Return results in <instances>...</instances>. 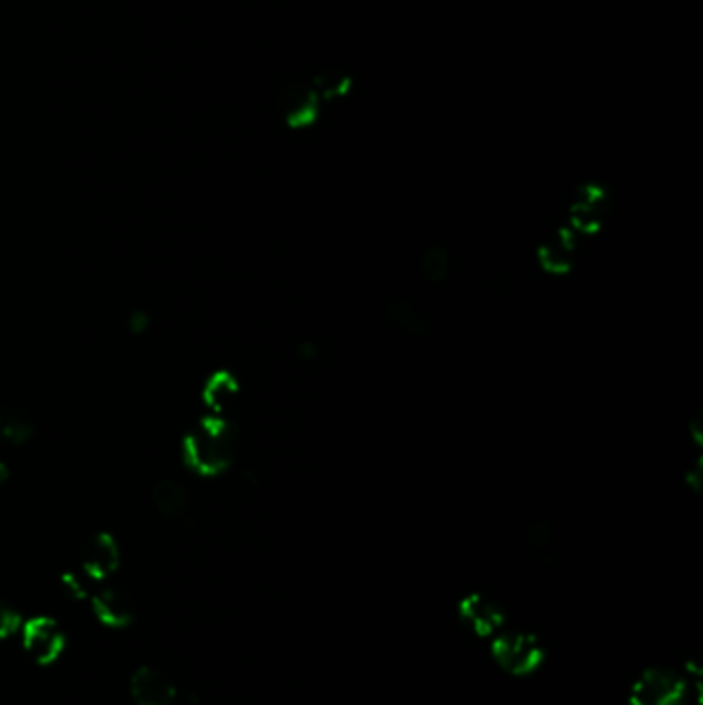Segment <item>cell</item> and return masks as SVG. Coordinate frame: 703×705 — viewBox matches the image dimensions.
I'll list each match as a JSON object with an SVG mask.
<instances>
[{"mask_svg":"<svg viewBox=\"0 0 703 705\" xmlns=\"http://www.w3.org/2000/svg\"><path fill=\"white\" fill-rule=\"evenodd\" d=\"M702 702V668L695 663L643 668L627 687L623 705H691Z\"/></svg>","mask_w":703,"mask_h":705,"instance_id":"1","label":"cell"},{"mask_svg":"<svg viewBox=\"0 0 703 705\" xmlns=\"http://www.w3.org/2000/svg\"><path fill=\"white\" fill-rule=\"evenodd\" d=\"M485 648L497 670L512 679L535 677L549 658L547 643L538 638V633L512 623Z\"/></svg>","mask_w":703,"mask_h":705,"instance_id":"2","label":"cell"},{"mask_svg":"<svg viewBox=\"0 0 703 705\" xmlns=\"http://www.w3.org/2000/svg\"><path fill=\"white\" fill-rule=\"evenodd\" d=\"M235 454V439L223 419L210 416L188 434L184 441L187 462L203 475L226 471Z\"/></svg>","mask_w":703,"mask_h":705,"instance_id":"3","label":"cell"},{"mask_svg":"<svg viewBox=\"0 0 703 705\" xmlns=\"http://www.w3.org/2000/svg\"><path fill=\"white\" fill-rule=\"evenodd\" d=\"M456 621L475 642L487 645L510 625V615L489 594L469 592L456 602Z\"/></svg>","mask_w":703,"mask_h":705,"instance_id":"4","label":"cell"},{"mask_svg":"<svg viewBox=\"0 0 703 705\" xmlns=\"http://www.w3.org/2000/svg\"><path fill=\"white\" fill-rule=\"evenodd\" d=\"M609 208H611L609 192L599 184H588L576 192L561 223L567 226L574 233H578L579 238L588 240L590 235L599 233L600 228L604 226L609 217Z\"/></svg>","mask_w":703,"mask_h":705,"instance_id":"5","label":"cell"},{"mask_svg":"<svg viewBox=\"0 0 703 705\" xmlns=\"http://www.w3.org/2000/svg\"><path fill=\"white\" fill-rule=\"evenodd\" d=\"M22 640L25 652L40 666L56 663L63 656L66 645L61 625L50 617H38L23 623Z\"/></svg>","mask_w":703,"mask_h":705,"instance_id":"6","label":"cell"},{"mask_svg":"<svg viewBox=\"0 0 703 705\" xmlns=\"http://www.w3.org/2000/svg\"><path fill=\"white\" fill-rule=\"evenodd\" d=\"M586 240L578 233L559 223L553 233H549L538 246V265L551 274H563L574 269L579 252L584 248Z\"/></svg>","mask_w":703,"mask_h":705,"instance_id":"7","label":"cell"},{"mask_svg":"<svg viewBox=\"0 0 703 705\" xmlns=\"http://www.w3.org/2000/svg\"><path fill=\"white\" fill-rule=\"evenodd\" d=\"M130 695L137 705H174L176 687L157 668L141 666L130 679Z\"/></svg>","mask_w":703,"mask_h":705,"instance_id":"8","label":"cell"},{"mask_svg":"<svg viewBox=\"0 0 703 705\" xmlns=\"http://www.w3.org/2000/svg\"><path fill=\"white\" fill-rule=\"evenodd\" d=\"M120 567V549L116 540L100 535L85 549L84 572L91 580H105Z\"/></svg>","mask_w":703,"mask_h":705,"instance_id":"9","label":"cell"},{"mask_svg":"<svg viewBox=\"0 0 703 705\" xmlns=\"http://www.w3.org/2000/svg\"><path fill=\"white\" fill-rule=\"evenodd\" d=\"M93 613H95L98 621L104 623L105 627H112V629L128 627L130 623L135 621L132 604L116 590H104L102 594H98L93 599Z\"/></svg>","mask_w":703,"mask_h":705,"instance_id":"10","label":"cell"},{"mask_svg":"<svg viewBox=\"0 0 703 705\" xmlns=\"http://www.w3.org/2000/svg\"><path fill=\"white\" fill-rule=\"evenodd\" d=\"M238 396V384L229 374L213 375L205 386L203 400L207 405L210 415L221 419V415L233 405Z\"/></svg>","mask_w":703,"mask_h":705,"instance_id":"11","label":"cell"},{"mask_svg":"<svg viewBox=\"0 0 703 705\" xmlns=\"http://www.w3.org/2000/svg\"><path fill=\"white\" fill-rule=\"evenodd\" d=\"M153 503L164 516L176 518L187 510V489L176 480H162L153 489Z\"/></svg>","mask_w":703,"mask_h":705,"instance_id":"12","label":"cell"},{"mask_svg":"<svg viewBox=\"0 0 703 705\" xmlns=\"http://www.w3.org/2000/svg\"><path fill=\"white\" fill-rule=\"evenodd\" d=\"M29 436H31V425L25 416L9 409H0V441L22 444Z\"/></svg>","mask_w":703,"mask_h":705,"instance_id":"13","label":"cell"},{"mask_svg":"<svg viewBox=\"0 0 703 705\" xmlns=\"http://www.w3.org/2000/svg\"><path fill=\"white\" fill-rule=\"evenodd\" d=\"M450 272V256L442 246L427 249L421 258V274L430 283H439Z\"/></svg>","mask_w":703,"mask_h":705,"instance_id":"14","label":"cell"},{"mask_svg":"<svg viewBox=\"0 0 703 705\" xmlns=\"http://www.w3.org/2000/svg\"><path fill=\"white\" fill-rule=\"evenodd\" d=\"M391 316L394 322L400 324L405 331L423 332L425 331V318L419 313L411 302H398L391 308Z\"/></svg>","mask_w":703,"mask_h":705,"instance_id":"15","label":"cell"},{"mask_svg":"<svg viewBox=\"0 0 703 705\" xmlns=\"http://www.w3.org/2000/svg\"><path fill=\"white\" fill-rule=\"evenodd\" d=\"M22 615L7 602L0 601V640L11 638L13 633L22 631Z\"/></svg>","mask_w":703,"mask_h":705,"instance_id":"16","label":"cell"},{"mask_svg":"<svg viewBox=\"0 0 703 705\" xmlns=\"http://www.w3.org/2000/svg\"><path fill=\"white\" fill-rule=\"evenodd\" d=\"M146 326H149V318L143 311H137L130 316V331L143 332L146 331Z\"/></svg>","mask_w":703,"mask_h":705,"instance_id":"17","label":"cell"},{"mask_svg":"<svg viewBox=\"0 0 703 705\" xmlns=\"http://www.w3.org/2000/svg\"><path fill=\"white\" fill-rule=\"evenodd\" d=\"M7 478V471H4V466L0 464V485H2V480Z\"/></svg>","mask_w":703,"mask_h":705,"instance_id":"18","label":"cell"}]
</instances>
